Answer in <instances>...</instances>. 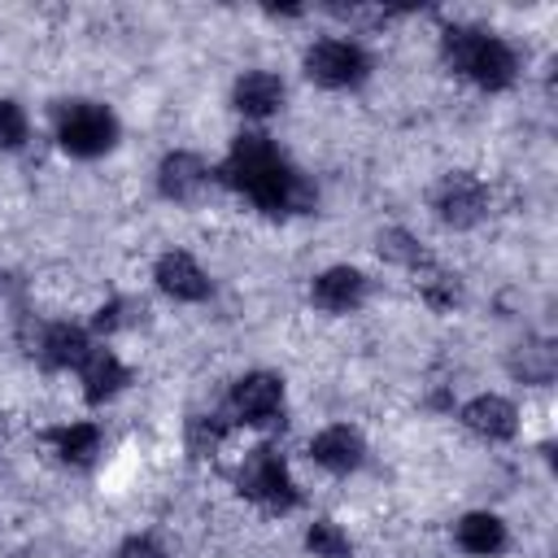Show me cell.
Listing matches in <instances>:
<instances>
[{
    "instance_id": "cell-1",
    "label": "cell",
    "mask_w": 558,
    "mask_h": 558,
    "mask_svg": "<svg viewBox=\"0 0 558 558\" xmlns=\"http://www.w3.org/2000/svg\"><path fill=\"white\" fill-rule=\"evenodd\" d=\"M222 183L248 196L266 214H292L314 201L305 179L283 161V153L266 135H240L222 161Z\"/></svg>"
},
{
    "instance_id": "cell-2",
    "label": "cell",
    "mask_w": 558,
    "mask_h": 558,
    "mask_svg": "<svg viewBox=\"0 0 558 558\" xmlns=\"http://www.w3.org/2000/svg\"><path fill=\"white\" fill-rule=\"evenodd\" d=\"M445 61L449 70H458L462 78H471L484 92H501L514 83L519 74V57L514 48L493 35V31H475V26H453L445 31Z\"/></svg>"
},
{
    "instance_id": "cell-3",
    "label": "cell",
    "mask_w": 558,
    "mask_h": 558,
    "mask_svg": "<svg viewBox=\"0 0 558 558\" xmlns=\"http://www.w3.org/2000/svg\"><path fill=\"white\" fill-rule=\"evenodd\" d=\"M305 74L318 83V87H331V92H344V87H357L366 74H371V57L357 39H344V35H327L318 44L305 48Z\"/></svg>"
},
{
    "instance_id": "cell-4",
    "label": "cell",
    "mask_w": 558,
    "mask_h": 558,
    "mask_svg": "<svg viewBox=\"0 0 558 558\" xmlns=\"http://www.w3.org/2000/svg\"><path fill=\"white\" fill-rule=\"evenodd\" d=\"M118 140V118L96 100H74L57 118V144L70 157H100Z\"/></svg>"
},
{
    "instance_id": "cell-5",
    "label": "cell",
    "mask_w": 558,
    "mask_h": 558,
    "mask_svg": "<svg viewBox=\"0 0 558 558\" xmlns=\"http://www.w3.org/2000/svg\"><path fill=\"white\" fill-rule=\"evenodd\" d=\"M240 493L248 501H257L262 510H275V514H283V510L296 506V484L288 475V462L275 449H266V445L244 458V466H240Z\"/></svg>"
},
{
    "instance_id": "cell-6",
    "label": "cell",
    "mask_w": 558,
    "mask_h": 558,
    "mask_svg": "<svg viewBox=\"0 0 558 558\" xmlns=\"http://www.w3.org/2000/svg\"><path fill=\"white\" fill-rule=\"evenodd\" d=\"M432 205H436V218L440 222H449V227H475L488 214V187L475 174L453 170V174L440 179Z\"/></svg>"
},
{
    "instance_id": "cell-7",
    "label": "cell",
    "mask_w": 558,
    "mask_h": 558,
    "mask_svg": "<svg viewBox=\"0 0 558 558\" xmlns=\"http://www.w3.org/2000/svg\"><path fill=\"white\" fill-rule=\"evenodd\" d=\"M279 405H283V379L270 371H253L231 388V414L240 423H253V427L270 423L279 414Z\"/></svg>"
},
{
    "instance_id": "cell-8",
    "label": "cell",
    "mask_w": 558,
    "mask_h": 558,
    "mask_svg": "<svg viewBox=\"0 0 558 558\" xmlns=\"http://www.w3.org/2000/svg\"><path fill=\"white\" fill-rule=\"evenodd\" d=\"M310 458H314L323 471H331V475H349V471L362 466L366 445H362V436H357L349 423H331V427H323V432L310 440Z\"/></svg>"
},
{
    "instance_id": "cell-9",
    "label": "cell",
    "mask_w": 558,
    "mask_h": 558,
    "mask_svg": "<svg viewBox=\"0 0 558 558\" xmlns=\"http://www.w3.org/2000/svg\"><path fill=\"white\" fill-rule=\"evenodd\" d=\"M157 288L174 301H205L209 296V275L201 270V262L192 253H161L157 257V270H153Z\"/></svg>"
},
{
    "instance_id": "cell-10",
    "label": "cell",
    "mask_w": 558,
    "mask_h": 558,
    "mask_svg": "<svg viewBox=\"0 0 558 558\" xmlns=\"http://www.w3.org/2000/svg\"><path fill=\"white\" fill-rule=\"evenodd\" d=\"M362 296H366V279H362V270H353V266H331V270H323V275L314 279V288H310V301H314L318 310H327V314H349V310L362 305Z\"/></svg>"
},
{
    "instance_id": "cell-11",
    "label": "cell",
    "mask_w": 558,
    "mask_h": 558,
    "mask_svg": "<svg viewBox=\"0 0 558 558\" xmlns=\"http://www.w3.org/2000/svg\"><path fill=\"white\" fill-rule=\"evenodd\" d=\"M205 183H209V166H205L196 153H170V157L161 161V170H157L161 196H166V201H179V205L196 201V196L205 192Z\"/></svg>"
},
{
    "instance_id": "cell-12",
    "label": "cell",
    "mask_w": 558,
    "mask_h": 558,
    "mask_svg": "<svg viewBox=\"0 0 558 558\" xmlns=\"http://www.w3.org/2000/svg\"><path fill=\"white\" fill-rule=\"evenodd\" d=\"M92 336L74 323H52L44 336H39V357L48 371H78L87 357H92Z\"/></svg>"
},
{
    "instance_id": "cell-13",
    "label": "cell",
    "mask_w": 558,
    "mask_h": 558,
    "mask_svg": "<svg viewBox=\"0 0 558 558\" xmlns=\"http://www.w3.org/2000/svg\"><path fill=\"white\" fill-rule=\"evenodd\" d=\"M231 105H235L244 118H270V113L283 105V78L270 74V70H248V74L235 78Z\"/></svg>"
},
{
    "instance_id": "cell-14",
    "label": "cell",
    "mask_w": 558,
    "mask_h": 558,
    "mask_svg": "<svg viewBox=\"0 0 558 558\" xmlns=\"http://www.w3.org/2000/svg\"><path fill=\"white\" fill-rule=\"evenodd\" d=\"M462 423H466L475 436H484V440H510L514 427H519V410H514L506 397L484 392V397H475V401L462 405Z\"/></svg>"
},
{
    "instance_id": "cell-15",
    "label": "cell",
    "mask_w": 558,
    "mask_h": 558,
    "mask_svg": "<svg viewBox=\"0 0 558 558\" xmlns=\"http://www.w3.org/2000/svg\"><path fill=\"white\" fill-rule=\"evenodd\" d=\"M78 379H83V397L87 401H109V397H118L122 388H126V379H131V371L122 366V357L113 353V349H92V357L78 366Z\"/></svg>"
},
{
    "instance_id": "cell-16",
    "label": "cell",
    "mask_w": 558,
    "mask_h": 558,
    "mask_svg": "<svg viewBox=\"0 0 558 558\" xmlns=\"http://www.w3.org/2000/svg\"><path fill=\"white\" fill-rule=\"evenodd\" d=\"M48 440H52V453L70 466H87L100 453V427L96 423H61L48 432Z\"/></svg>"
},
{
    "instance_id": "cell-17",
    "label": "cell",
    "mask_w": 558,
    "mask_h": 558,
    "mask_svg": "<svg viewBox=\"0 0 558 558\" xmlns=\"http://www.w3.org/2000/svg\"><path fill=\"white\" fill-rule=\"evenodd\" d=\"M458 545L466 554H475V558H493V554L506 549V523L497 514H488V510H475V514H466L458 523Z\"/></svg>"
},
{
    "instance_id": "cell-18",
    "label": "cell",
    "mask_w": 558,
    "mask_h": 558,
    "mask_svg": "<svg viewBox=\"0 0 558 558\" xmlns=\"http://www.w3.org/2000/svg\"><path fill=\"white\" fill-rule=\"evenodd\" d=\"M379 253H384L388 262L405 266V270H432L427 248H423V244H418L410 231H384V235H379Z\"/></svg>"
},
{
    "instance_id": "cell-19",
    "label": "cell",
    "mask_w": 558,
    "mask_h": 558,
    "mask_svg": "<svg viewBox=\"0 0 558 558\" xmlns=\"http://www.w3.org/2000/svg\"><path fill=\"white\" fill-rule=\"evenodd\" d=\"M305 549L314 558H349V536L340 532V523L331 519H314L305 532Z\"/></svg>"
},
{
    "instance_id": "cell-20",
    "label": "cell",
    "mask_w": 558,
    "mask_h": 558,
    "mask_svg": "<svg viewBox=\"0 0 558 558\" xmlns=\"http://www.w3.org/2000/svg\"><path fill=\"white\" fill-rule=\"evenodd\" d=\"M227 440V418L222 414H196L192 423H187V449L192 453H218V445Z\"/></svg>"
},
{
    "instance_id": "cell-21",
    "label": "cell",
    "mask_w": 558,
    "mask_h": 558,
    "mask_svg": "<svg viewBox=\"0 0 558 558\" xmlns=\"http://www.w3.org/2000/svg\"><path fill=\"white\" fill-rule=\"evenodd\" d=\"M26 144V113L17 100H0V148H22Z\"/></svg>"
},
{
    "instance_id": "cell-22",
    "label": "cell",
    "mask_w": 558,
    "mask_h": 558,
    "mask_svg": "<svg viewBox=\"0 0 558 558\" xmlns=\"http://www.w3.org/2000/svg\"><path fill=\"white\" fill-rule=\"evenodd\" d=\"M118 558H166V549L153 536H131V541H122Z\"/></svg>"
},
{
    "instance_id": "cell-23",
    "label": "cell",
    "mask_w": 558,
    "mask_h": 558,
    "mask_svg": "<svg viewBox=\"0 0 558 558\" xmlns=\"http://www.w3.org/2000/svg\"><path fill=\"white\" fill-rule=\"evenodd\" d=\"M0 292H4V275H0Z\"/></svg>"
}]
</instances>
